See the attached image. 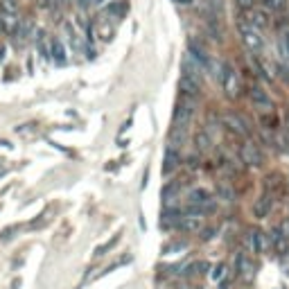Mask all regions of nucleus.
Listing matches in <instances>:
<instances>
[{"instance_id":"a211bd4d","label":"nucleus","mask_w":289,"mask_h":289,"mask_svg":"<svg viewBox=\"0 0 289 289\" xmlns=\"http://www.w3.org/2000/svg\"><path fill=\"white\" fill-rule=\"evenodd\" d=\"M248 244H251V248H253L255 253H262V251H265L262 233H260V230H251V233H248Z\"/></svg>"},{"instance_id":"dca6fc26","label":"nucleus","mask_w":289,"mask_h":289,"mask_svg":"<svg viewBox=\"0 0 289 289\" xmlns=\"http://www.w3.org/2000/svg\"><path fill=\"white\" fill-rule=\"evenodd\" d=\"M50 54H52V59L57 61V64H66V47L59 39H52V43H50Z\"/></svg>"},{"instance_id":"b1692460","label":"nucleus","mask_w":289,"mask_h":289,"mask_svg":"<svg viewBox=\"0 0 289 289\" xmlns=\"http://www.w3.org/2000/svg\"><path fill=\"white\" fill-rule=\"evenodd\" d=\"M224 276H226V265H217L213 269V280L219 283V280H224Z\"/></svg>"},{"instance_id":"cd10ccee","label":"nucleus","mask_w":289,"mask_h":289,"mask_svg":"<svg viewBox=\"0 0 289 289\" xmlns=\"http://www.w3.org/2000/svg\"><path fill=\"white\" fill-rule=\"evenodd\" d=\"M283 52L289 54V30L285 32V36H283Z\"/></svg>"},{"instance_id":"9b49d317","label":"nucleus","mask_w":289,"mask_h":289,"mask_svg":"<svg viewBox=\"0 0 289 289\" xmlns=\"http://www.w3.org/2000/svg\"><path fill=\"white\" fill-rule=\"evenodd\" d=\"M177 228L185 230V233H192V230H199L201 228V217H197V215H188V217H178L177 219Z\"/></svg>"},{"instance_id":"412c9836","label":"nucleus","mask_w":289,"mask_h":289,"mask_svg":"<svg viewBox=\"0 0 289 289\" xmlns=\"http://www.w3.org/2000/svg\"><path fill=\"white\" fill-rule=\"evenodd\" d=\"M271 244L278 248V251H280V253H283L285 248H287V244H285V235H283V230H280V228H273V233H271Z\"/></svg>"},{"instance_id":"9d476101","label":"nucleus","mask_w":289,"mask_h":289,"mask_svg":"<svg viewBox=\"0 0 289 289\" xmlns=\"http://www.w3.org/2000/svg\"><path fill=\"white\" fill-rule=\"evenodd\" d=\"M224 122L228 124L230 131H235L237 136H248V127H246V122H244L240 115H235V113H228V115L224 118Z\"/></svg>"},{"instance_id":"6e6552de","label":"nucleus","mask_w":289,"mask_h":289,"mask_svg":"<svg viewBox=\"0 0 289 289\" xmlns=\"http://www.w3.org/2000/svg\"><path fill=\"white\" fill-rule=\"evenodd\" d=\"M188 54L201 66V68H206V66H208V52L203 50L201 43H197V39H190V41H188Z\"/></svg>"},{"instance_id":"bb28decb","label":"nucleus","mask_w":289,"mask_h":289,"mask_svg":"<svg viewBox=\"0 0 289 289\" xmlns=\"http://www.w3.org/2000/svg\"><path fill=\"white\" fill-rule=\"evenodd\" d=\"M219 195L224 197V199H226V201H233V192H230V190H228V188H219Z\"/></svg>"},{"instance_id":"7c9ffc66","label":"nucleus","mask_w":289,"mask_h":289,"mask_svg":"<svg viewBox=\"0 0 289 289\" xmlns=\"http://www.w3.org/2000/svg\"><path fill=\"white\" fill-rule=\"evenodd\" d=\"M287 129H289V118H287Z\"/></svg>"},{"instance_id":"20e7f679","label":"nucleus","mask_w":289,"mask_h":289,"mask_svg":"<svg viewBox=\"0 0 289 289\" xmlns=\"http://www.w3.org/2000/svg\"><path fill=\"white\" fill-rule=\"evenodd\" d=\"M192 102L188 100H181L177 104V109H174V127H185V124L190 122V118H192Z\"/></svg>"},{"instance_id":"423d86ee","label":"nucleus","mask_w":289,"mask_h":289,"mask_svg":"<svg viewBox=\"0 0 289 289\" xmlns=\"http://www.w3.org/2000/svg\"><path fill=\"white\" fill-rule=\"evenodd\" d=\"M178 90H181L185 97H197L199 95V79H195V77H188V75H181V79H178Z\"/></svg>"},{"instance_id":"5701e85b","label":"nucleus","mask_w":289,"mask_h":289,"mask_svg":"<svg viewBox=\"0 0 289 289\" xmlns=\"http://www.w3.org/2000/svg\"><path fill=\"white\" fill-rule=\"evenodd\" d=\"M188 199L192 201V203H206L208 201V192L206 190H192L188 195Z\"/></svg>"},{"instance_id":"a878e982","label":"nucleus","mask_w":289,"mask_h":289,"mask_svg":"<svg viewBox=\"0 0 289 289\" xmlns=\"http://www.w3.org/2000/svg\"><path fill=\"white\" fill-rule=\"evenodd\" d=\"M235 2L242 7V9H253V5H255V0H235Z\"/></svg>"},{"instance_id":"f257e3e1","label":"nucleus","mask_w":289,"mask_h":289,"mask_svg":"<svg viewBox=\"0 0 289 289\" xmlns=\"http://www.w3.org/2000/svg\"><path fill=\"white\" fill-rule=\"evenodd\" d=\"M240 36H242L244 45H246L251 52H260V50L265 47V41H262L258 27H253L251 23H240Z\"/></svg>"},{"instance_id":"6ab92c4d","label":"nucleus","mask_w":289,"mask_h":289,"mask_svg":"<svg viewBox=\"0 0 289 289\" xmlns=\"http://www.w3.org/2000/svg\"><path fill=\"white\" fill-rule=\"evenodd\" d=\"M262 2H265V7L269 12H276V14H283L289 5V0H262Z\"/></svg>"},{"instance_id":"aec40b11","label":"nucleus","mask_w":289,"mask_h":289,"mask_svg":"<svg viewBox=\"0 0 289 289\" xmlns=\"http://www.w3.org/2000/svg\"><path fill=\"white\" fill-rule=\"evenodd\" d=\"M195 142H197V149H199V152H208L210 145H213V140H210V136H208L206 131H199L195 136Z\"/></svg>"},{"instance_id":"c85d7f7f","label":"nucleus","mask_w":289,"mask_h":289,"mask_svg":"<svg viewBox=\"0 0 289 289\" xmlns=\"http://www.w3.org/2000/svg\"><path fill=\"white\" fill-rule=\"evenodd\" d=\"M95 2H97V0H79L82 7H90V5H95Z\"/></svg>"},{"instance_id":"39448f33","label":"nucleus","mask_w":289,"mask_h":289,"mask_svg":"<svg viewBox=\"0 0 289 289\" xmlns=\"http://www.w3.org/2000/svg\"><path fill=\"white\" fill-rule=\"evenodd\" d=\"M127 9H129V2H127V0H113V2H109V5L102 9V16L120 21V18L127 14Z\"/></svg>"},{"instance_id":"1a4fd4ad","label":"nucleus","mask_w":289,"mask_h":289,"mask_svg":"<svg viewBox=\"0 0 289 289\" xmlns=\"http://www.w3.org/2000/svg\"><path fill=\"white\" fill-rule=\"evenodd\" d=\"M178 163H181V156H178L177 147H174V145H170V147L165 149V158H163V174H170V172H174Z\"/></svg>"},{"instance_id":"0eeeda50","label":"nucleus","mask_w":289,"mask_h":289,"mask_svg":"<svg viewBox=\"0 0 289 289\" xmlns=\"http://www.w3.org/2000/svg\"><path fill=\"white\" fill-rule=\"evenodd\" d=\"M248 100L253 102L255 107L265 109V111H269V109L273 107V104H271V97L267 95V90H262V89H260V86H253V89L248 90Z\"/></svg>"},{"instance_id":"4468645a","label":"nucleus","mask_w":289,"mask_h":289,"mask_svg":"<svg viewBox=\"0 0 289 289\" xmlns=\"http://www.w3.org/2000/svg\"><path fill=\"white\" fill-rule=\"evenodd\" d=\"M269 210H271V199L269 197H260L258 201H255V206H253V215L258 219H262V217H267L269 215Z\"/></svg>"},{"instance_id":"f3484780","label":"nucleus","mask_w":289,"mask_h":289,"mask_svg":"<svg viewBox=\"0 0 289 289\" xmlns=\"http://www.w3.org/2000/svg\"><path fill=\"white\" fill-rule=\"evenodd\" d=\"M0 25H2V30L5 32H16L18 27V18L14 12H5L2 16H0Z\"/></svg>"},{"instance_id":"f8f14e48","label":"nucleus","mask_w":289,"mask_h":289,"mask_svg":"<svg viewBox=\"0 0 289 289\" xmlns=\"http://www.w3.org/2000/svg\"><path fill=\"white\" fill-rule=\"evenodd\" d=\"M181 68H183V75H188V77H195V79H201V66L197 64L190 54H185L181 61Z\"/></svg>"},{"instance_id":"393cba45","label":"nucleus","mask_w":289,"mask_h":289,"mask_svg":"<svg viewBox=\"0 0 289 289\" xmlns=\"http://www.w3.org/2000/svg\"><path fill=\"white\" fill-rule=\"evenodd\" d=\"M118 240H120V235H115V237H113V240H111V242L102 244V246L97 248V251H95V255H104V253H107V251H109V248H113V244L118 242Z\"/></svg>"},{"instance_id":"2eb2a0df","label":"nucleus","mask_w":289,"mask_h":289,"mask_svg":"<svg viewBox=\"0 0 289 289\" xmlns=\"http://www.w3.org/2000/svg\"><path fill=\"white\" fill-rule=\"evenodd\" d=\"M237 267H240V271H242V278H244V280H251V278H253L255 269H253V265L248 262V258H246L244 253L237 255Z\"/></svg>"},{"instance_id":"c756f323","label":"nucleus","mask_w":289,"mask_h":289,"mask_svg":"<svg viewBox=\"0 0 289 289\" xmlns=\"http://www.w3.org/2000/svg\"><path fill=\"white\" fill-rule=\"evenodd\" d=\"M174 2H178V5H192V0H174Z\"/></svg>"},{"instance_id":"4be33fe9","label":"nucleus","mask_w":289,"mask_h":289,"mask_svg":"<svg viewBox=\"0 0 289 289\" xmlns=\"http://www.w3.org/2000/svg\"><path fill=\"white\" fill-rule=\"evenodd\" d=\"M248 23L253 25V27H267V16L262 12H251V16H248Z\"/></svg>"},{"instance_id":"7ed1b4c3","label":"nucleus","mask_w":289,"mask_h":289,"mask_svg":"<svg viewBox=\"0 0 289 289\" xmlns=\"http://www.w3.org/2000/svg\"><path fill=\"white\" fill-rule=\"evenodd\" d=\"M242 160L246 163V165H253V167H260L262 163H265V156H262V152H260L258 145H253V142H244L242 145Z\"/></svg>"},{"instance_id":"ddd939ff","label":"nucleus","mask_w":289,"mask_h":289,"mask_svg":"<svg viewBox=\"0 0 289 289\" xmlns=\"http://www.w3.org/2000/svg\"><path fill=\"white\" fill-rule=\"evenodd\" d=\"M93 30L97 32V36H100L102 41H111V36H113V27L109 25V18L100 16V21L93 25Z\"/></svg>"},{"instance_id":"f03ea898","label":"nucleus","mask_w":289,"mask_h":289,"mask_svg":"<svg viewBox=\"0 0 289 289\" xmlns=\"http://www.w3.org/2000/svg\"><path fill=\"white\" fill-rule=\"evenodd\" d=\"M219 79H222V84H224V90L233 97V95H237V89H240V79H237V72L233 70V66L230 64H222L219 66Z\"/></svg>"}]
</instances>
